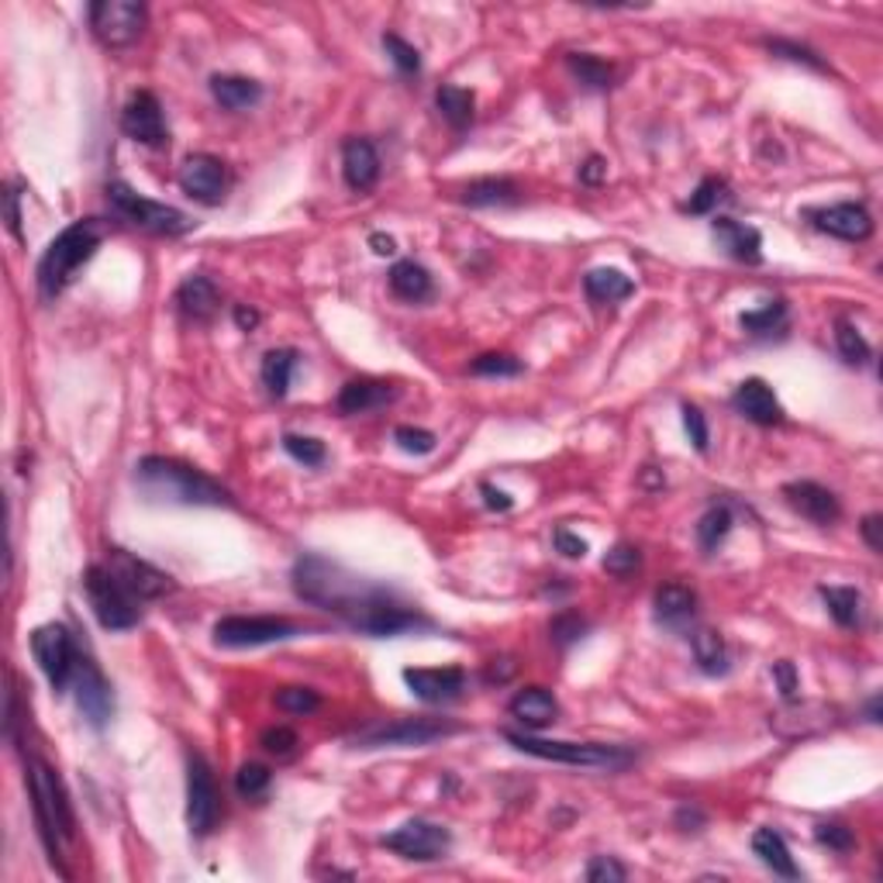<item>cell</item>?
Returning <instances> with one entry per match:
<instances>
[{
  "label": "cell",
  "mask_w": 883,
  "mask_h": 883,
  "mask_svg": "<svg viewBox=\"0 0 883 883\" xmlns=\"http://www.w3.org/2000/svg\"><path fill=\"white\" fill-rule=\"evenodd\" d=\"M290 580L293 594L301 601L328 611V615L342 618L362 635H370V639H394V635L404 631L435 628L432 618H425L418 607L401 601L394 591L349 573L342 562H332L328 556L304 552L293 562Z\"/></svg>",
  "instance_id": "6da1fadb"
},
{
  "label": "cell",
  "mask_w": 883,
  "mask_h": 883,
  "mask_svg": "<svg viewBox=\"0 0 883 883\" xmlns=\"http://www.w3.org/2000/svg\"><path fill=\"white\" fill-rule=\"evenodd\" d=\"M135 483L145 501L156 504H180V507H235L228 487H221L198 466L180 459L145 456L135 466Z\"/></svg>",
  "instance_id": "7a4b0ae2"
},
{
  "label": "cell",
  "mask_w": 883,
  "mask_h": 883,
  "mask_svg": "<svg viewBox=\"0 0 883 883\" xmlns=\"http://www.w3.org/2000/svg\"><path fill=\"white\" fill-rule=\"evenodd\" d=\"M104 238H108V221L80 217L48 242V249L42 253L38 269H35V283H38L42 301H56L59 293L72 283V277H77V269L83 262H90L93 253L101 249Z\"/></svg>",
  "instance_id": "3957f363"
},
{
  "label": "cell",
  "mask_w": 883,
  "mask_h": 883,
  "mask_svg": "<svg viewBox=\"0 0 883 883\" xmlns=\"http://www.w3.org/2000/svg\"><path fill=\"white\" fill-rule=\"evenodd\" d=\"M29 791H32V807L38 821V836L53 856V863L63 856V842L77 839V818H72V804L63 791L56 770L42 763V759H29Z\"/></svg>",
  "instance_id": "277c9868"
},
{
  "label": "cell",
  "mask_w": 883,
  "mask_h": 883,
  "mask_svg": "<svg viewBox=\"0 0 883 883\" xmlns=\"http://www.w3.org/2000/svg\"><path fill=\"white\" fill-rule=\"evenodd\" d=\"M504 739L535 759L546 763H562V767H583V770H625L635 763V752L625 746H604V742H556V739H538L532 731H511L504 728Z\"/></svg>",
  "instance_id": "5b68a950"
},
{
  "label": "cell",
  "mask_w": 883,
  "mask_h": 883,
  "mask_svg": "<svg viewBox=\"0 0 883 883\" xmlns=\"http://www.w3.org/2000/svg\"><path fill=\"white\" fill-rule=\"evenodd\" d=\"M104 198H108L111 211L121 221H128V225H135L142 232H153V235L177 238V235H187L193 225H198V221H193L190 214H183L180 208H169V204L142 198L138 190H132L128 183H121V180H111L104 187Z\"/></svg>",
  "instance_id": "8992f818"
},
{
  "label": "cell",
  "mask_w": 883,
  "mask_h": 883,
  "mask_svg": "<svg viewBox=\"0 0 883 883\" xmlns=\"http://www.w3.org/2000/svg\"><path fill=\"white\" fill-rule=\"evenodd\" d=\"M83 591H87V601H90V611L101 622V628L108 631H128L138 625V601L121 586L104 562H97L83 573Z\"/></svg>",
  "instance_id": "52a82bcc"
},
{
  "label": "cell",
  "mask_w": 883,
  "mask_h": 883,
  "mask_svg": "<svg viewBox=\"0 0 883 883\" xmlns=\"http://www.w3.org/2000/svg\"><path fill=\"white\" fill-rule=\"evenodd\" d=\"M87 18L101 45L128 48L142 38L145 24H149V8L135 4V0H93L87 8Z\"/></svg>",
  "instance_id": "ba28073f"
},
{
  "label": "cell",
  "mask_w": 883,
  "mask_h": 883,
  "mask_svg": "<svg viewBox=\"0 0 883 883\" xmlns=\"http://www.w3.org/2000/svg\"><path fill=\"white\" fill-rule=\"evenodd\" d=\"M301 625L290 618H273V615H228L214 625V646L221 649H256L269 642H287L298 639Z\"/></svg>",
  "instance_id": "9c48e42d"
},
{
  "label": "cell",
  "mask_w": 883,
  "mask_h": 883,
  "mask_svg": "<svg viewBox=\"0 0 883 883\" xmlns=\"http://www.w3.org/2000/svg\"><path fill=\"white\" fill-rule=\"evenodd\" d=\"M32 656L42 667L45 680L53 683V691L63 694L66 686H72V673H77V662H80V652H77V642H72V635L66 625H38L32 631Z\"/></svg>",
  "instance_id": "30bf717a"
},
{
  "label": "cell",
  "mask_w": 883,
  "mask_h": 883,
  "mask_svg": "<svg viewBox=\"0 0 883 883\" xmlns=\"http://www.w3.org/2000/svg\"><path fill=\"white\" fill-rule=\"evenodd\" d=\"M459 725L438 722V718H401V722H380L366 725L356 731L353 746L356 749H383V746H428L435 739L456 735Z\"/></svg>",
  "instance_id": "8fae6325"
},
{
  "label": "cell",
  "mask_w": 883,
  "mask_h": 883,
  "mask_svg": "<svg viewBox=\"0 0 883 883\" xmlns=\"http://www.w3.org/2000/svg\"><path fill=\"white\" fill-rule=\"evenodd\" d=\"M383 849L398 852L401 860H414V863H435V860H446V852L452 849V836L449 828H442L435 821H425V818H411L404 821L401 828L387 831L380 839Z\"/></svg>",
  "instance_id": "7c38bea8"
},
{
  "label": "cell",
  "mask_w": 883,
  "mask_h": 883,
  "mask_svg": "<svg viewBox=\"0 0 883 883\" xmlns=\"http://www.w3.org/2000/svg\"><path fill=\"white\" fill-rule=\"evenodd\" d=\"M221 812V797H217V783L208 767V759L201 752L187 756V825L198 839L211 836L217 825Z\"/></svg>",
  "instance_id": "4fadbf2b"
},
{
  "label": "cell",
  "mask_w": 883,
  "mask_h": 883,
  "mask_svg": "<svg viewBox=\"0 0 883 883\" xmlns=\"http://www.w3.org/2000/svg\"><path fill=\"white\" fill-rule=\"evenodd\" d=\"M104 567L108 573L125 586V591L142 604V601H156V597H166L177 591L174 577H166L163 570H156L153 562H145L125 549H108L104 556Z\"/></svg>",
  "instance_id": "5bb4252c"
},
{
  "label": "cell",
  "mask_w": 883,
  "mask_h": 883,
  "mask_svg": "<svg viewBox=\"0 0 883 883\" xmlns=\"http://www.w3.org/2000/svg\"><path fill=\"white\" fill-rule=\"evenodd\" d=\"M121 132H125L138 145H149V149H166L169 132H166V118H163L159 97L149 93V90L132 93L128 104L121 108Z\"/></svg>",
  "instance_id": "9a60e30c"
},
{
  "label": "cell",
  "mask_w": 883,
  "mask_h": 883,
  "mask_svg": "<svg viewBox=\"0 0 883 883\" xmlns=\"http://www.w3.org/2000/svg\"><path fill=\"white\" fill-rule=\"evenodd\" d=\"M72 691H77V704H80V715L87 718V725L101 731L114 715V691H111L108 677L97 670L93 659L80 656L77 673H72Z\"/></svg>",
  "instance_id": "2e32d148"
},
{
  "label": "cell",
  "mask_w": 883,
  "mask_h": 883,
  "mask_svg": "<svg viewBox=\"0 0 883 883\" xmlns=\"http://www.w3.org/2000/svg\"><path fill=\"white\" fill-rule=\"evenodd\" d=\"M180 190L190 201H198L204 208H217L225 201V187H228V169L217 156L198 153L180 166Z\"/></svg>",
  "instance_id": "e0dca14e"
},
{
  "label": "cell",
  "mask_w": 883,
  "mask_h": 883,
  "mask_svg": "<svg viewBox=\"0 0 883 883\" xmlns=\"http://www.w3.org/2000/svg\"><path fill=\"white\" fill-rule=\"evenodd\" d=\"M804 217L812 225L831 238L842 242H867L873 235V214L856 204V201H842V204H828V208H807Z\"/></svg>",
  "instance_id": "ac0fdd59"
},
{
  "label": "cell",
  "mask_w": 883,
  "mask_h": 883,
  "mask_svg": "<svg viewBox=\"0 0 883 883\" xmlns=\"http://www.w3.org/2000/svg\"><path fill=\"white\" fill-rule=\"evenodd\" d=\"M401 677L407 683V691L425 704H449V701L462 697V691H466V670L462 667H435V670L407 667Z\"/></svg>",
  "instance_id": "d6986e66"
},
{
  "label": "cell",
  "mask_w": 883,
  "mask_h": 883,
  "mask_svg": "<svg viewBox=\"0 0 883 883\" xmlns=\"http://www.w3.org/2000/svg\"><path fill=\"white\" fill-rule=\"evenodd\" d=\"M783 501H787L791 511H797L801 518L815 522L821 528L836 525L839 514H842L839 498L831 494L828 487L815 483V480H794V483H787V487H783Z\"/></svg>",
  "instance_id": "ffe728a7"
},
{
  "label": "cell",
  "mask_w": 883,
  "mask_h": 883,
  "mask_svg": "<svg viewBox=\"0 0 883 883\" xmlns=\"http://www.w3.org/2000/svg\"><path fill=\"white\" fill-rule=\"evenodd\" d=\"M731 407L739 411L746 422L763 425V428L783 422V407H780V401L773 394V387L767 380H759V377H749V380H742L739 387H735Z\"/></svg>",
  "instance_id": "44dd1931"
},
{
  "label": "cell",
  "mask_w": 883,
  "mask_h": 883,
  "mask_svg": "<svg viewBox=\"0 0 883 883\" xmlns=\"http://www.w3.org/2000/svg\"><path fill=\"white\" fill-rule=\"evenodd\" d=\"M711 235H715L718 249H725L735 262L759 266L763 262V235L752 225H742L735 217H715L711 221Z\"/></svg>",
  "instance_id": "7402d4cb"
},
{
  "label": "cell",
  "mask_w": 883,
  "mask_h": 883,
  "mask_svg": "<svg viewBox=\"0 0 883 883\" xmlns=\"http://www.w3.org/2000/svg\"><path fill=\"white\" fill-rule=\"evenodd\" d=\"M398 401V387L387 383V380H370V377H359V380H349L346 387L338 390V414H370V411H380L387 404Z\"/></svg>",
  "instance_id": "603a6c76"
},
{
  "label": "cell",
  "mask_w": 883,
  "mask_h": 883,
  "mask_svg": "<svg viewBox=\"0 0 883 883\" xmlns=\"http://www.w3.org/2000/svg\"><path fill=\"white\" fill-rule=\"evenodd\" d=\"M342 177L356 193L373 190L380 180V156L370 138H349L342 145Z\"/></svg>",
  "instance_id": "cb8c5ba5"
},
{
  "label": "cell",
  "mask_w": 883,
  "mask_h": 883,
  "mask_svg": "<svg viewBox=\"0 0 883 883\" xmlns=\"http://www.w3.org/2000/svg\"><path fill=\"white\" fill-rule=\"evenodd\" d=\"M652 607H656V622L659 625H667L673 631H683L697 615V594L691 591V586H683V583H662L656 591V597H652Z\"/></svg>",
  "instance_id": "d4e9b609"
},
{
  "label": "cell",
  "mask_w": 883,
  "mask_h": 883,
  "mask_svg": "<svg viewBox=\"0 0 883 883\" xmlns=\"http://www.w3.org/2000/svg\"><path fill=\"white\" fill-rule=\"evenodd\" d=\"M507 711L514 715V722H522L525 728L538 731V728H549L556 722L559 704H556V697L546 691V686H525V691L514 694Z\"/></svg>",
  "instance_id": "484cf974"
},
{
  "label": "cell",
  "mask_w": 883,
  "mask_h": 883,
  "mask_svg": "<svg viewBox=\"0 0 883 883\" xmlns=\"http://www.w3.org/2000/svg\"><path fill=\"white\" fill-rule=\"evenodd\" d=\"M221 298H217V287L211 277L204 273H190L180 287H177V308L190 317V322H211L214 311H217Z\"/></svg>",
  "instance_id": "4316f807"
},
{
  "label": "cell",
  "mask_w": 883,
  "mask_h": 883,
  "mask_svg": "<svg viewBox=\"0 0 883 883\" xmlns=\"http://www.w3.org/2000/svg\"><path fill=\"white\" fill-rule=\"evenodd\" d=\"M459 201L466 208H511L522 201V187L507 177H483V180L466 183Z\"/></svg>",
  "instance_id": "83f0119b"
},
{
  "label": "cell",
  "mask_w": 883,
  "mask_h": 883,
  "mask_svg": "<svg viewBox=\"0 0 883 883\" xmlns=\"http://www.w3.org/2000/svg\"><path fill=\"white\" fill-rule=\"evenodd\" d=\"M583 293L591 304H618L635 293V280L615 266H597L583 277Z\"/></svg>",
  "instance_id": "f1b7e54d"
},
{
  "label": "cell",
  "mask_w": 883,
  "mask_h": 883,
  "mask_svg": "<svg viewBox=\"0 0 883 883\" xmlns=\"http://www.w3.org/2000/svg\"><path fill=\"white\" fill-rule=\"evenodd\" d=\"M752 852L759 856V863H763L767 870H773L776 876H783V880H797L801 876V867L794 863V856H791L787 842H783V836L776 828H756Z\"/></svg>",
  "instance_id": "f546056e"
},
{
  "label": "cell",
  "mask_w": 883,
  "mask_h": 883,
  "mask_svg": "<svg viewBox=\"0 0 883 883\" xmlns=\"http://www.w3.org/2000/svg\"><path fill=\"white\" fill-rule=\"evenodd\" d=\"M211 93L225 111H249L262 101V83L249 80V77H228V72H217V77H211Z\"/></svg>",
  "instance_id": "4dcf8cb0"
},
{
  "label": "cell",
  "mask_w": 883,
  "mask_h": 883,
  "mask_svg": "<svg viewBox=\"0 0 883 883\" xmlns=\"http://www.w3.org/2000/svg\"><path fill=\"white\" fill-rule=\"evenodd\" d=\"M390 290L398 293L401 301L407 304H422L432 298V273L422 266V262H414V259H401L390 266Z\"/></svg>",
  "instance_id": "1f68e13d"
},
{
  "label": "cell",
  "mask_w": 883,
  "mask_h": 883,
  "mask_svg": "<svg viewBox=\"0 0 883 883\" xmlns=\"http://www.w3.org/2000/svg\"><path fill=\"white\" fill-rule=\"evenodd\" d=\"M828 707L821 704H797V707H783L770 718V725L783 735V739H797V735H812L828 728Z\"/></svg>",
  "instance_id": "d6a6232c"
},
{
  "label": "cell",
  "mask_w": 883,
  "mask_h": 883,
  "mask_svg": "<svg viewBox=\"0 0 883 883\" xmlns=\"http://www.w3.org/2000/svg\"><path fill=\"white\" fill-rule=\"evenodd\" d=\"M298 362H301V353L298 349H269L262 356V387H266V394L269 398H277L283 401L287 398V390H290V380H293V370H298Z\"/></svg>",
  "instance_id": "836d02e7"
},
{
  "label": "cell",
  "mask_w": 883,
  "mask_h": 883,
  "mask_svg": "<svg viewBox=\"0 0 883 883\" xmlns=\"http://www.w3.org/2000/svg\"><path fill=\"white\" fill-rule=\"evenodd\" d=\"M818 594L839 628L863 625V594L856 591V586H818Z\"/></svg>",
  "instance_id": "e575fe53"
},
{
  "label": "cell",
  "mask_w": 883,
  "mask_h": 883,
  "mask_svg": "<svg viewBox=\"0 0 883 883\" xmlns=\"http://www.w3.org/2000/svg\"><path fill=\"white\" fill-rule=\"evenodd\" d=\"M739 328L746 335H752V338L783 335V332H787V304H783V298H773L763 308L746 311V314H739Z\"/></svg>",
  "instance_id": "d590c367"
},
{
  "label": "cell",
  "mask_w": 883,
  "mask_h": 883,
  "mask_svg": "<svg viewBox=\"0 0 883 883\" xmlns=\"http://www.w3.org/2000/svg\"><path fill=\"white\" fill-rule=\"evenodd\" d=\"M694 659L697 667L707 673V677H725L728 673V649H725V639L715 631V628H701L694 631Z\"/></svg>",
  "instance_id": "8d00e7d4"
},
{
  "label": "cell",
  "mask_w": 883,
  "mask_h": 883,
  "mask_svg": "<svg viewBox=\"0 0 883 883\" xmlns=\"http://www.w3.org/2000/svg\"><path fill=\"white\" fill-rule=\"evenodd\" d=\"M435 104H438L442 118H446L456 132H462L466 125H473V108H477V97H473L470 90H462V87L446 83V87H438V93H435Z\"/></svg>",
  "instance_id": "74e56055"
},
{
  "label": "cell",
  "mask_w": 883,
  "mask_h": 883,
  "mask_svg": "<svg viewBox=\"0 0 883 883\" xmlns=\"http://www.w3.org/2000/svg\"><path fill=\"white\" fill-rule=\"evenodd\" d=\"M567 66L573 77L586 87V90H607L611 83H615V69H611L604 59L591 56V53H573L567 56Z\"/></svg>",
  "instance_id": "f35d334b"
},
{
  "label": "cell",
  "mask_w": 883,
  "mask_h": 883,
  "mask_svg": "<svg viewBox=\"0 0 883 883\" xmlns=\"http://www.w3.org/2000/svg\"><path fill=\"white\" fill-rule=\"evenodd\" d=\"M731 507L728 504H715L711 511H704L701 514V522H697V543H701V549L704 552H715L725 538H728V532H731Z\"/></svg>",
  "instance_id": "ab89813d"
},
{
  "label": "cell",
  "mask_w": 883,
  "mask_h": 883,
  "mask_svg": "<svg viewBox=\"0 0 883 883\" xmlns=\"http://www.w3.org/2000/svg\"><path fill=\"white\" fill-rule=\"evenodd\" d=\"M836 346H839V356L849 366H867L873 359L870 342L863 338V332L856 328L852 322H836Z\"/></svg>",
  "instance_id": "60d3db41"
},
{
  "label": "cell",
  "mask_w": 883,
  "mask_h": 883,
  "mask_svg": "<svg viewBox=\"0 0 883 883\" xmlns=\"http://www.w3.org/2000/svg\"><path fill=\"white\" fill-rule=\"evenodd\" d=\"M725 198H728V183H725L722 177H704V180L694 187L691 201L683 204V211H686V214H711V211H715Z\"/></svg>",
  "instance_id": "b9f144b4"
},
{
  "label": "cell",
  "mask_w": 883,
  "mask_h": 883,
  "mask_svg": "<svg viewBox=\"0 0 883 883\" xmlns=\"http://www.w3.org/2000/svg\"><path fill=\"white\" fill-rule=\"evenodd\" d=\"M763 45L770 48V53H773L776 59L801 63V66H807V69H815V72H828V63L815 53V48H807V45H797V42H791V38H767Z\"/></svg>",
  "instance_id": "7bdbcfd3"
},
{
  "label": "cell",
  "mask_w": 883,
  "mask_h": 883,
  "mask_svg": "<svg viewBox=\"0 0 883 883\" xmlns=\"http://www.w3.org/2000/svg\"><path fill=\"white\" fill-rule=\"evenodd\" d=\"M601 567H604L607 577L628 580V577L639 573V567H642V552L635 549V546H628V543H618L615 549H607V556H604Z\"/></svg>",
  "instance_id": "ee69618b"
},
{
  "label": "cell",
  "mask_w": 883,
  "mask_h": 883,
  "mask_svg": "<svg viewBox=\"0 0 883 883\" xmlns=\"http://www.w3.org/2000/svg\"><path fill=\"white\" fill-rule=\"evenodd\" d=\"M269 783H273V773H269V767H262V763H242L235 773V791L249 801L266 797Z\"/></svg>",
  "instance_id": "f6af8a7d"
},
{
  "label": "cell",
  "mask_w": 883,
  "mask_h": 883,
  "mask_svg": "<svg viewBox=\"0 0 883 883\" xmlns=\"http://www.w3.org/2000/svg\"><path fill=\"white\" fill-rule=\"evenodd\" d=\"M470 373H477V377H522L525 362L507 356V353H483V356L473 359Z\"/></svg>",
  "instance_id": "bcb514c9"
},
{
  "label": "cell",
  "mask_w": 883,
  "mask_h": 883,
  "mask_svg": "<svg viewBox=\"0 0 883 883\" xmlns=\"http://www.w3.org/2000/svg\"><path fill=\"white\" fill-rule=\"evenodd\" d=\"M283 449L290 459H298L301 466H325V442L322 438H311V435H283Z\"/></svg>",
  "instance_id": "7dc6e473"
},
{
  "label": "cell",
  "mask_w": 883,
  "mask_h": 883,
  "mask_svg": "<svg viewBox=\"0 0 883 883\" xmlns=\"http://www.w3.org/2000/svg\"><path fill=\"white\" fill-rule=\"evenodd\" d=\"M277 707L287 711V715H314L317 707H322V697H317V691H311V686H283V691H277Z\"/></svg>",
  "instance_id": "c3c4849f"
},
{
  "label": "cell",
  "mask_w": 883,
  "mask_h": 883,
  "mask_svg": "<svg viewBox=\"0 0 883 883\" xmlns=\"http://www.w3.org/2000/svg\"><path fill=\"white\" fill-rule=\"evenodd\" d=\"M383 48H387L390 63H394L398 72H404V77H418V72H422L418 48H414L411 42H404L401 35H383Z\"/></svg>",
  "instance_id": "681fc988"
},
{
  "label": "cell",
  "mask_w": 883,
  "mask_h": 883,
  "mask_svg": "<svg viewBox=\"0 0 883 883\" xmlns=\"http://www.w3.org/2000/svg\"><path fill=\"white\" fill-rule=\"evenodd\" d=\"M583 631H586V618H580L577 611H559V615L549 622V639L559 649H570L573 642H580Z\"/></svg>",
  "instance_id": "f907efd6"
},
{
  "label": "cell",
  "mask_w": 883,
  "mask_h": 883,
  "mask_svg": "<svg viewBox=\"0 0 883 883\" xmlns=\"http://www.w3.org/2000/svg\"><path fill=\"white\" fill-rule=\"evenodd\" d=\"M394 442L398 446L404 449V452H411V456H428L432 449H435V435L428 432V428H414V425H398L394 428Z\"/></svg>",
  "instance_id": "816d5d0a"
},
{
  "label": "cell",
  "mask_w": 883,
  "mask_h": 883,
  "mask_svg": "<svg viewBox=\"0 0 883 883\" xmlns=\"http://www.w3.org/2000/svg\"><path fill=\"white\" fill-rule=\"evenodd\" d=\"M259 746H262L269 756H280V759H287V756H293V749H298L301 742H298V731H293V728L277 725V728H266V731H262Z\"/></svg>",
  "instance_id": "f5cc1de1"
},
{
  "label": "cell",
  "mask_w": 883,
  "mask_h": 883,
  "mask_svg": "<svg viewBox=\"0 0 883 883\" xmlns=\"http://www.w3.org/2000/svg\"><path fill=\"white\" fill-rule=\"evenodd\" d=\"M815 839H818L821 846H828L831 852H849V849L856 846L852 828H846V825H839V821H821V825L815 828Z\"/></svg>",
  "instance_id": "db71d44e"
},
{
  "label": "cell",
  "mask_w": 883,
  "mask_h": 883,
  "mask_svg": "<svg viewBox=\"0 0 883 883\" xmlns=\"http://www.w3.org/2000/svg\"><path fill=\"white\" fill-rule=\"evenodd\" d=\"M591 883H622L628 876V870L618 863V860H611V856H594L591 863H586V873H583Z\"/></svg>",
  "instance_id": "11a10c76"
},
{
  "label": "cell",
  "mask_w": 883,
  "mask_h": 883,
  "mask_svg": "<svg viewBox=\"0 0 883 883\" xmlns=\"http://www.w3.org/2000/svg\"><path fill=\"white\" fill-rule=\"evenodd\" d=\"M683 428H686V435H691L694 449H697V452H707L711 432H707V418H704V411H701L697 404H683Z\"/></svg>",
  "instance_id": "9f6ffc18"
},
{
  "label": "cell",
  "mask_w": 883,
  "mask_h": 883,
  "mask_svg": "<svg viewBox=\"0 0 883 883\" xmlns=\"http://www.w3.org/2000/svg\"><path fill=\"white\" fill-rule=\"evenodd\" d=\"M552 543H556V552H562L567 559H583L586 556V546L580 535H573L570 528H556V535H552Z\"/></svg>",
  "instance_id": "6f0895ef"
},
{
  "label": "cell",
  "mask_w": 883,
  "mask_h": 883,
  "mask_svg": "<svg viewBox=\"0 0 883 883\" xmlns=\"http://www.w3.org/2000/svg\"><path fill=\"white\" fill-rule=\"evenodd\" d=\"M773 680H776L780 694L787 697V701H794V697H797V670H794V662H791V659H780V662H773Z\"/></svg>",
  "instance_id": "680465c9"
},
{
  "label": "cell",
  "mask_w": 883,
  "mask_h": 883,
  "mask_svg": "<svg viewBox=\"0 0 883 883\" xmlns=\"http://www.w3.org/2000/svg\"><path fill=\"white\" fill-rule=\"evenodd\" d=\"M607 180V163L601 156H586V163L580 166V183L586 187H601Z\"/></svg>",
  "instance_id": "91938a15"
},
{
  "label": "cell",
  "mask_w": 883,
  "mask_h": 883,
  "mask_svg": "<svg viewBox=\"0 0 883 883\" xmlns=\"http://www.w3.org/2000/svg\"><path fill=\"white\" fill-rule=\"evenodd\" d=\"M480 494H483V504L490 511H511L514 507V498L504 494V490H498L494 483H480Z\"/></svg>",
  "instance_id": "94428289"
},
{
  "label": "cell",
  "mask_w": 883,
  "mask_h": 883,
  "mask_svg": "<svg viewBox=\"0 0 883 883\" xmlns=\"http://www.w3.org/2000/svg\"><path fill=\"white\" fill-rule=\"evenodd\" d=\"M860 528H863L867 546H870L873 552H880V549H883V518H880V514H867Z\"/></svg>",
  "instance_id": "6125c7cd"
},
{
  "label": "cell",
  "mask_w": 883,
  "mask_h": 883,
  "mask_svg": "<svg viewBox=\"0 0 883 883\" xmlns=\"http://www.w3.org/2000/svg\"><path fill=\"white\" fill-rule=\"evenodd\" d=\"M4 204H8V228H11L14 238H21V211H18V193L14 190L4 193Z\"/></svg>",
  "instance_id": "be15d7a7"
},
{
  "label": "cell",
  "mask_w": 883,
  "mask_h": 883,
  "mask_svg": "<svg viewBox=\"0 0 883 883\" xmlns=\"http://www.w3.org/2000/svg\"><path fill=\"white\" fill-rule=\"evenodd\" d=\"M370 249H373L377 256H394V253H398V242L390 238V235H383V232H373V235H370Z\"/></svg>",
  "instance_id": "e7e4bbea"
},
{
  "label": "cell",
  "mask_w": 883,
  "mask_h": 883,
  "mask_svg": "<svg viewBox=\"0 0 883 883\" xmlns=\"http://www.w3.org/2000/svg\"><path fill=\"white\" fill-rule=\"evenodd\" d=\"M235 325H238L242 332H253V328L259 325V311L238 304V308H235Z\"/></svg>",
  "instance_id": "03108f58"
},
{
  "label": "cell",
  "mask_w": 883,
  "mask_h": 883,
  "mask_svg": "<svg viewBox=\"0 0 883 883\" xmlns=\"http://www.w3.org/2000/svg\"><path fill=\"white\" fill-rule=\"evenodd\" d=\"M867 722H870V725H880V697L870 701V707H867Z\"/></svg>",
  "instance_id": "003e7915"
}]
</instances>
